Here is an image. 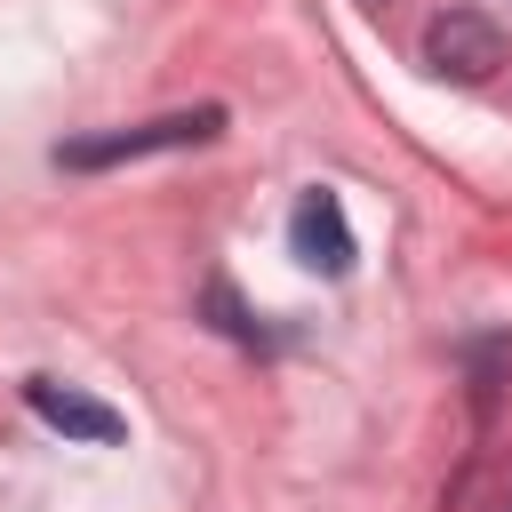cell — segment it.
<instances>
[{
    "instance_id": "cell-1",
    "label": "cell",
    "mask_w": 512,
    "mask_h": 512,
    "mask_svg": "<svg viewBox=\"0 0 512 512\" xmlns=\"http://www.w3.org/2000/svg\"><path fill=\"white\" fill-rule=\"evenodd\" d=\"M224 136V104H192V112H160V120H128V128H96V136H72L56 144V168H128V160H152V152H192V144H216Z\"/></svg>"
},
{
    "instance_id": "cell-2",
    "label": "cell",
    "mask_w": 512,
    "mask_h": 512,
    "mask_svg": "<svg viewBox=\"0 0 512 512\" xmlns=\"http://www.w3.org/2000/svg\"><path fill=\"white\" fill-rule=\"evenodd\" d=\"M504 56H512V40H504V24L488 8H440L424 24V72H440V80L480 88V80L504 72Z\"/></svg>"
},
{
    "instance_id": "cell-4",
    "label": "cell",
    "mask_w": 512,
    "mask_h": 512,
    "mask_svg": "<svg viewBox=\"0 0 512 512\" xmlns=\"http://www.w3.org/2000/svg\"><path fill=\"white\" fill-rule=\"evenodd\" d=\"M24 408H32L48 432H64V440H88V448H112V440H128V416H120L112 400H96V392L64 384V376H24Z\"/></svg>"
},
{
    "instance_id": "cell-5",
    "label": "cell",
    "mask_w": 512,
    "mask_h": 512,
    "mask_svg": "<svg viewBox=\"0 0 512 512\" xmlns=\"http://www.w3.org/2000/svg\"><path fill=\"white\" fill-rule=\"evenodd\" d=\"M200 312H208V328H216V336H232V344H248V352H264V344H272V328L232 296V280H208V288H200Z\"/></svg>"
},
{
    "instance_id": "cell-3",
    "label": "cell",
    "mask_w": 512,
    "mask_h": 512,
    "mask_svg": "<svg viewBox=\"0 0 512 512\" xmlns=\"http://www.w3.org/2000/svg\"><path fill=\"white\" fill-rule=\"evenodd\" d=\"M288 256H296L304 272H320V280H344V272L360 264L352 216H344V200H336L328 184H312V192L288 208Z\"/></svg>"
}]
</instances>
